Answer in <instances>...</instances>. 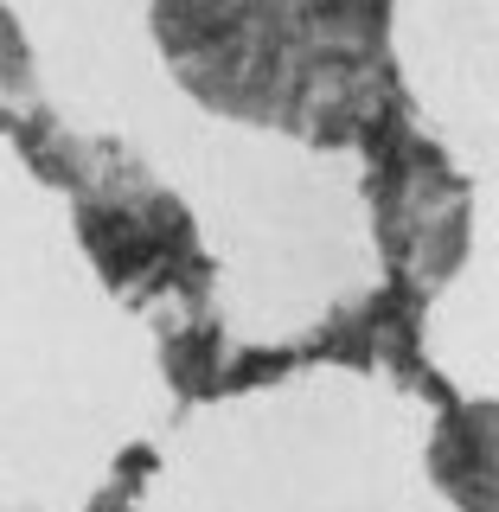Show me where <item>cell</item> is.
<instances>
[{"mask_svg":"<svg viewBox=\"0 0 499 512\" xmlns=\"http://www.w3.org/2000/svg\"><path fill=\"white\" fill-rule=\"evenodd\" d=\"M365 154H372V205L391 282L416 301L442 288L468 256V180L410 128L404 103L365 135Z\"/></svg>","mask_w":499,"mask_h":512,"instance_id":"cell-3","label":"cell"},{"mask_svg":"<svg viewBox=\"0 0 499 512\" xmlns=\"http://www.w3.org/2000/svg\"><path fill=\"white\" fill-rule=\"evenodd\" d=\"M499 410L487 397L448 404L429 436V480L461 512H499Z\"/></svg>","mask_w":499,"mask_h":512,"instance_id":"cell-4","label":"cell"},{"mask_svg":"<svg viewBox=\"0 0 499 512\" xmlns=\"http://www.w3.org/2000/svg\"><path fill=\"white\" fill-rule=\"evenodd\" d=\"M26 167L71 192V218L96 276L135 308H186L199 314L212 295V256L199 224L167 186L116 141H84L52 116H26L13 128Z\"/></svg>","mask_w":499,"mask_h":512,"instance_id":"cell-2","label":"cell"},{"mask_svg":"<svg viewBox=\"0 0 499 512\" xmlns=\"http://www.w3.org/2000/svg\"><path fill=\"white\" fill-rule=\"evenodd\" d=\"M397 0H154V45L212 116L352 148L404 103Z\"/></svg>","mask_w":499,"mask_h":512,"instance_id":"cell-1","label":"cell"},{"mask_svg":"<svg viewBox=\"0 0 499 512\" xmlns=\"http://www.w3.org/2000/svg\"><path fill=\"white\" fill-rule=\"evenodd\" d=\"M39 71H32L26 26L13 20V7L0 0V135H13L26 116H39Z\"/></svg>","mask_w":499,"mask_h":512,"instance_id":"cell-5","label":"cell"},{"mask_svg":"<svg viewBox=\"0 0 499 512\" xmlns=\"http://www.w3.org/2000/svg\"><path fill=\"white\" fill-rule=\"evenodd\" d=\"M0 512H13V506H0Z\"/></svg>","mask_w":499,"mask_h":512,"instance_id":"cell-6","label":"cell"}]
</instances>
